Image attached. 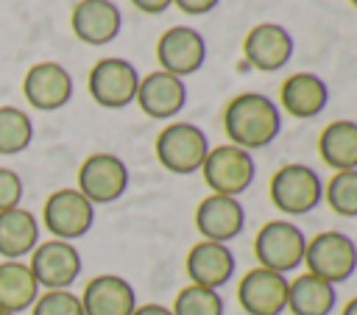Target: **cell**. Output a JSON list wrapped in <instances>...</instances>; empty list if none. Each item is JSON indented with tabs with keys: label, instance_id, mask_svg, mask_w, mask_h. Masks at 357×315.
I'll use <instances>...</instances> for the list:
<instances>
[{
	"label": "cell",
	"instance_id": "1",
	"mask_svg": "<svg viewBox=\"0 0 357 315\" xmlns=\"http://www.w3.org/2000/svg\"><path fill=\"white\" fill-rule=\"evenodd\" d=\"M223 131L243 151L268 148L282 131V109L262 92H240L223 106Z\"/></svg>",
	"mask_w": 357,
	"mask_h": 315
},
{
	"label": "cell",
	"instance_id": "2",
	"mask_svg": "<svg viewBox=\"0 0 357 315\" xmlns=\"http://www.w3.org/2000/svg\"><path fill=\"white\" fill-rule=\"evenodd\" d=\"M209 137L201 125L187 123V120H173L167 123L153 142L156 159L167 173L176 176H192L201 170L206 153H209Z\"/></svg>",
	"mask_w": 357,
	"mask_h": 315
},
{
	"label": "cell",
	"instance_id": "3",
	"mask_svg": "<svg viewBox=\"0 0 357 315\" xmlns=\"http://www.w3.org/2000/svg\"><path fill=\"white\" fill-rule=\"evenodd\" d=\"M268 195L271 203L287 215V217H298L312 212L321 201H324V181L318 176V170H312L304 162H290L282 164L268 184Z\"/></svg>",
	"mask_w": 357,
	"mask_h": 315
},
{
	"label": "cell",
	"instance_id": "4",
	"mask_svg": "<svg viewBox=\"0 0 357 315\" xmlns=\"http://www.w3.org/2000/svg\"><path fill=\"white\" fill-rule=\"evenodd\" d=\"M304 251H307V234L287 217L268 220L265 226H259V231L254 237L257 265L276 270L282 276H287L304 265Z\"/></svg>",
	"mask_w": 357,
	"mask_h": 315
},
{
	"label": "cell",
	"instance_id": "5",
	"mask_svg": "<svg viewBox=\"0 0 357 315\" xmlns=\"http://www.w3.org/2000/svg\"><path fill=\"white\" fill-rule=\"evenodd\" d=\"M304 268L307 273L337 287L340 282L351 279L357 270V243L346 231H335V229L318 231L307 237Z\"/></svg>",
	"mask_w": 357,
	"mask_h": 315
},
{
	"label": "cell",
	"instance_id": "6",
	"mask_svg": "<svg viewBox=\"0 0 357 315\" xmlns=\"http://www.w3.org/2000/svg\"><path fill=\"white\" fill-rule=\"evenodd\" d=\"M201 176L206 181L209 192L240 198L257 178V162H254L251 151L223 142V145L209 148V153L201 164Z\"/></svg>",
	"mask_w": 357,
	"mask_h": 315
},
{
	"label": "cell",
	"instance_id": "7",
	"mask_svg": "<svg viewBox=\"0 0 357 315\" xmlns=\"http://www.w3.org/2000/svg\"><path fill=\"white\" fill-rule=\"evenodd\" d=\"M137 86H139V70L120 56H106L95 61L86 78L89 98L103 109H126L128 103H134Z\"/></svg>",
	"mask_w": 357,
	"mask_h": 315
},
{
	"label": "cell",
	"instance_id": "8",
	"mask_svg": "<svg viewBox=\"0 0 357 315\" xmlns=\"http://www.w3.org/2000/svg\"><path fill=\"white\" fill-rule=\"evenodd\" d=\"M92 206L112 203L123 198L128 190V167L114 153H92L78 167V187H75Z\"/></svg>",
	"mask_w": 357,
	"mask_h": 315
},
{
	"label": "cell",
	"instance_id": "9",
	"mask_svg": "<svg viewBox=\"0 0 357 315\" xmlns=\"http://www.w3.org/2000/svg\"><path fill=\"white\" fill-rule=\"evenodd\" d=\"M159 70L187 78L206 64V39L192 25H173L156 39Z\"/></svg>",
	"mask_w": 357,
	"mask_h": 315
},
{
	"label": "cell",
	"instance_id": "10",
	"mask_svg": "<svg viewBox=\"0 0 357 315\" xmlns=\"http://www.w3.org/2000/svg\"><path fill=\"white\" fill-rule=\"evenodd\" d=\"M42 220L56 240L73 243L92 229L95 206L75 187H64V190H56L47 195L45 209H42Z\"/></svg>",
	"mask_w": 357,
	"mask_h": 315
},
{
	"label": "cell",
	"instance_id": "11",
	"mask_svg": "<svg viewBox=\"0 0 357 315\" xmlns=\"http://www.w3.org/2000/svg\"><path fill=\"white\" fill-rule=\"evenodd\" d=\"M296 42L282 22H257L243 39V59L259 72H279L290 64Z\"/></svg>",
	"mask_w": 357,
	"mask_h": 315
},
{
	"label": "cell",
	"instance_id": "12",
	"mask_svg": "<svg viewBox=\"0 0 357 315\" xmlns=\"http://www.w3.org/2000/svg\"><path fill=\"white\" fill-rule=\"evenodd\" d=\"M31 273L45 290H67L81 273V254L67 240H47L31 251Z\"/></svg>",
	"mask_w": 357,
	"mask_h": 315
},
{
	"label": "cell",
	"instance_id": "13",
	"mask_svg": "<svg viewBox=\"0 0 357 315\" xmlns=\"http://www.w3.org/2000/svg\"><path fill=\"white\" fill-rule=\"evenodd\" d=\"M287 276L257 265L240 279L237 301L245 315H282L287 312Z\"/></svg>",
	"mask_w": 357,
	"mask_h": 315
},
{
	"label": "cell",
	"instance_id": "14",
	"mask_svg": "<svg viewBox=\"0 0 357 315\" xmlns=\"http://www.w3.org/2000/svg\"><path fill=\"white\" fill-rule=\"evenodd\" d=\"M195 229H198L201 240L229 245L245 229V206L240 203V198L209 192L195 206Z\"/></svg>",
	"mask_w": 357,
	"mask_h": 315
},
{
	"label": "cell",
	"instance_id": "15",
	"mask_svg": "<svg viewBox=\"0 0 357 315\" xmlns=\"http://www.w3.org/2000/svg\"><path fill=\"white\" fill-rule=\"evenodd\" d=\"M134 100L151 120H173L187 106V84L178 75L153 70L148 75H139Z\"/></svg>",
	"mask_w": 357,
	"mask_h": 315
},
{
	"label": "cell",
	"instance_id": "16",
	"mask_svg": "<svg viewBox=\"0 0 357 315\" xmlns=\"http://www.w3.org/2000/svg\"><path fill=\"white\" fill-rule=\"evenodd\" d=\"M70 28L84 45L100 47L123 31V11L114 0H78L70 14Z\"/></svg>",
	"mask_w": 357,
	"mask_h": 315
},
{
	"label": "cell",
	"instance_id": "17",
	"mask_svg": "<svg viewBox=\"0 0 357 315\" xmlns=\"http://www.w3.org/2000/svg\"><path fill=\"white\" fill-rule=\"evenodd\" d=\"M190 284L198 287H209V290H220L231 282L234 270H237V259L231 254V248L226 243H212V240H198L184 259Z\"/></svg>",
	"mask_w": 357,
	"mask_h": 315
},
{
	"label": "cell",
	"instance_id": "18",
	"mask_svg": "<svg viewBox=\"0 0 357 315\" xmlns=\"http://www.w3.org/2000/svg\"><path fill=\"white\" fill-rule=\"evenodd\" d=\"M25 100L39 112H56L73 98V75L56 61H39L25 72Z\"/></svg>",
	"mask_w": 357,
	"mask_h": 315
},
{
	"label": "cell",
	"instance_id": "19",
	"mask_svg": "<svg viewBox=\"0 0 357 315\" xmlns=\"http://www.w3.org/2000/svg\"><path fill=\"white\" fill-rule=\"evenodd\" d=\"M329 106V84L310 70L287 75L279 86V109L296 120H312Z\"/></svg>",
	"mask_w": 357,
	"mask_h": 315
},
{
	"label": "cell",
	"instance_id": "20",
	"mask_svg": "<svg viewBox=\"0 0 357 315\" xmlns=\"http://www.w3.org/2000/svg\"><path fill=\"white\" fill-rule=\"evenodd\" d=\"M78 298L84 315H131L137 309V293L131 282L117 273H100L89 279Z\"/></svg>",
	"mask_w": 357,
	"mask_h": 315
},
{
	"label": "cell",
	"instance_id": "21",
	"mask_svg": "<svg viewBox=\"0 0 357 315\" xmlns=\"http://www.w3.org/2000/svg\"><path fill=\"white\" fill-rule=\"evenodd\" d=\"M335 307H337L335 284L307 270L287 282V309L293 315H332Z\"/></svg>",
	"mask_w": 357,
	"mask_h": 315
},
{
	"label": "cell",
	"instance_id": "22",
	"mask_svg": "<svg viewBox=\"0 0 357 315\" xmlns=\"http://www.w3.org/2000/svg\"><path fill=\"white\" fill-rule=\"evenodd\" d=\"M318 156L337 170H357V120H332L318 134Z\"/></svg>",
	"mask_w": 357,
	"mask_h": 315
},
{
	"label": "cell",
	"instance_id": "23",
	"mask_svg": "<svg viewBox=\"0 0 357 315\" xmlns=\"http://www.w3.org/2000/svg\"><path fill=\"white\" fill-rule=\"evenodd\" d=\"M39 243V223L28 209H6L0 212V254L6 259H20L31 254Z\"/></svg>",
	"mask_w": 357,
	"mask_h": 315
},
{
	"label": "cell",
	"instance_id": "24",
	"mask_svg": "<svg viewBox=\"0 0 357 315\" xmlns=\"http://www.w3.org/2000/svg\"><path fill=\"white\" fill-rule=\"evenodd\" d=\"M36 298H39V284H36L31 268L17 259L0 262V309L17 315V312L33 307Z\"/></svg>",
	"mask_w": 357,
	"mask_h": 315
},
{
	"label": "cell",
	"instance_id": "25",
	"mask_svg": "<svg viewBox=\"0 0 357 315\" xmlns=\"http://www.w3.org/2000/svg\"><path fill=\"white\" fill-rule=\"evenodd\" d=\"M33 139V120L17 106H0V153H22Z\"/></svg>",
	"mask_w": 357,
	"mask_h": 315
},
{
	"label": "cell",
	"instance_id": "26",
	"mask_svg": "<svg viewBox=\"0 0 357 315\" xmlns=\"http://www.w3.org/2000/svg\"><path fill=\"white\" fill-rule=\"evenodd\" d=\"M170 312L173 315H223L226 312V301H223L220 290L187 284V287L178 290Z\"/></svg>",
	"mask_w": 357,
	"mask_h": 315
},
{
	"label": "cell",
	"instance_id": "27",
	"mask_svg": "<svg viewBox=\"0 0 357 315\" xmlns=\"http://www.w3.org/2000/svg\"><path fill=\"white\" fill-rule=\"evenodd\" d=\"M324 201L340 217H357V170H337L324 184Z\"/></svg>",
	"mask_w": 357,
	"mask_h": 315
},
{
	"label": "cell",
	"instance_id": "28",
	"mask_svg": "<svg viewBox=\"0 0 357 315\" xmlns=\"http://www.w3.org/2000/svg\"><path fill=\"white\" fill-rule=\"evenodd\" d=\"M31 315H84L81 298L70 290H45L33 301Z\"/></svg>",
	"mask_w": 357,
	"mask_h": 315
},
{
	"label": "cell",
	"instance_id": "29",
	"mask_svg": "<svg viewBox=\"0 0 357 315\" xmlns=\"http://www.w3.org/2000/svg\"><path fill=\"white\" fill-rule=\"evenodd\" d=\"M20 198H22L20 176L14 170H8V167H0V212L20 206Z\"/></svg>",
	"mask_w": 357,
	"mask_h": 315
},
{
	"label": "cell",
	"instance_id": "30",
	"mask_svg": "<svg viewBox=\"0 0 357 315\" xmlns=\"http://www.w3.org/2000/svg\"><path fill=\"white\" fill-rule=\"evenodd\" d=\"M173 6L181 11V14H190V17H204V14H212L220 0H173Z\"/></svg>",
	"mask_w": 357,
	"mask_h": 315
},
{
	"label": "cell",
	"instance_id": "31",
	"mask_svg": "<svg viewBox=\"0 0 357 315\" xmlns=\"http://www.w3.org/2000/svg\"><path fill=\"white\" fill-rule=\"evenodd\" d=\"M131 6L142 14H165L173 6V0H131Z\"/></svg>",
	"mask_w": 357,
	"mask_h": 315
},
{
	"label": "cell",
	"instance_id": "32",
	"mask_svg": "<svg viewBox=\"0 0 357 315\" xmlns=\"http://www.w3.org/2000/svg\"><path fill=\"white\" fill-rule=\"evenodd\" d=\"M131 315H173V312L165 304H137V309Z\"/></svg>",
	"mask_w": 357,
	"mask_h": 315
},
{
	"label": "cell",
	"instance_id": "33",
	"mask_svg": "<svg viewBox=\"0 0 357 315\" xmlns=\"http://www.w3.org/2000/svg\"><path fill=\"white\" fill-rule=\"evenodd\" d=\"M340 315H357V295H354V298H349V301L343 304Z\"/></svg>",
	"mask_w": 357,
	"mask_h": 315
},
{
	"label": "cell",
	"instance_id": "34",
	"mask_svg": "<svg viewBox=\"0 0 357 315\" xmlns=\"http://www.w3.org/2000/svg\"><path fill=\"white\" fill-rule=\"evenodd\" d=\"M0 315H14V312H6V309H0Z\"/></svg>",
	"mask_w": 357,
	"mask_h": 315
},
{
	"label": "cell",
	"instance_id": "35",
	"mask_svg": "<svg viewBox=\"0 0 357 315\" xmlns=\"http://www.w3.org/2000/svg\"><path fill=\"white\" fill-rule=\"evenodd\" d=\"M349 3H351V6H354V8H357V0H349Z\"/></svg>",
	"mask_w": 357,
	"mask_h": 315
}]
</instances>
